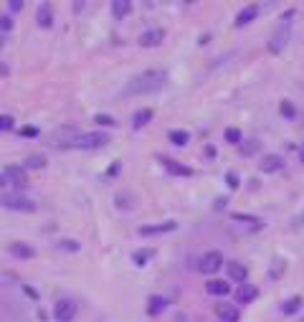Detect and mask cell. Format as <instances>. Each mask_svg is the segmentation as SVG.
Wrapping results in <instances>:
<instances>
[{"mask_svg": "<svg viewBox=\"0 0 304 322\" xmlns=\"http://www.w3.org/2000/svg\"><path fill=\"white\" fill-rule=\"evenodd\" d=\"M13 31V20H10V15H0V33H10Z\"/></svg>", "mask_w": 304, "mask_h": 322, "instance_id": "31", "label": "cell"}, {"mask_svg": "<svg viewBox=\"0 0 304 322\" xmlns=\"http://www.w3.org/2000/svg\"><path fill=\"white\" fill-rule=\"evenodd\" d=\"M129 13H132V3L129 0H112V15L114 18H127Z\"/></svg>", "mask_w": 304, "mask_h": 322, "instance_id": "20", "label": "cell"}, {"mask_svg": "<svg viewBox=\"0 0 304 322\" xmlns=\"http://www.w3.org/2000/svg\"><path fill=\"white\" fill-rule=\"evenodd\" d=\"M223 137H226L228 145H241V130H236V127H228L223 132Z\"/></svg>", "mask_w": 304, "mask_h": 322, "instance_id": "29", "label": "cell"}, {"mask_svg": "<svg viewBox=\"0 0 304 322\" xmlns=\"http://www.w3.org/2000/svg\"><path fill=\"white\" fill-rule=\"evenodd\" d=\"M0 203L10 211H18V213H33L36 211V203L23 196V193H5V196H0Z\"/></svg>", "mask_w": 304, "mask_h": 322, "instance_id": "4", "label": "cell"}, {"mask_svg": "<svg viewBox=\"0 0 304 322\" xmlns=\"http://www.w3.org/2000/svg\"><path fill=\"white\" fill-rule=\"evenodd\" d=\"M165 307H167V299H165V297H160V294H155V297H150L147 315H150V317H157V315H160Z\"/></svg>", "mask_w": 304, "mask_h": 322, "instance_id": "22", "label": "cell"}, {"mask_svg": "<svg viewBox=\"0 0 304 322\" xmlns=\"http://www.w3.org/2000/svg\"><path fill=\"white\" fill-rule=\"evenodd\" d=\"M8 10H10V13H20V10H23V0H10Z\"/></svg>", "mask_w": 304, "mask_h": 322, "instance_id": "37", "label": "cell"}, {"mask_svg": "<svg viewBox=\"0 0 304 322\" xmlns=\"http://www.w3.org/2000/svg\"><path fill=\"white\" fill-rule=\"evenodd\" d=\"M61 249H66V251H79V244H76V241H66V239H63V241H61Z\"/></svg>", "mask_w": 304, "mask_h": 322, "instance_id": "38", "label": "cell"}, {"mask_svg": "<svg viewBox=\"0 0 304 322\" xmlns=\"http://www.w3.org/2000/svg\"><path fill=\"white\" fill-rule=\"evenodd\" d=\"M3 173H5L8 183L15 185V188H20V190H23V188L28 185V170H26L23 165H8V167L3 170Z\"/></svg>", "mask_w": 304, "mask_h": 322, "instance_id": "6", "label": "cell"}, {"mask_svg": "<svg viewBox=\"0 0 304 322\" xmlns=\"http://www.w3.org/2000/svg\"><path fill=\"white\" fill-rule=\"evenodd\" d=\"M36 20H38V26H41V28H51V26H53V10H51V5L43 3V5L38 8Z\"/></svg>", "mask_w": 304, "mask_h": 322, "instance_id": "19", "label": "cell"}, {"mask_svg": "<svg viewBox=\"0 0 304 322\" xmlns=\"http://www.w3.org/2000/svg\"><path fill=\"white\" fill-rule=\"evenodd\" d=\"M165 81H167V74L162 69H150V71H142L137 76H132L127 84H124V89L122 94L124 97H140V94H155L165 87Z\"/></svg>", "mask_w": 304, "mask_h": 322, "instance_id": "1", "label": "cell"}, {"mask_svg": "<svg viewBox=\"0 0 304 322\" xmlns=\"http://www.w3.org/2000/svg\"><path fill=\"white\" fill-rule=\"evenodd\" d=\"M94 119H97V124H104V127H114L117 124V119L109 117V114H94Z\"/></svg>", "mask_w": 304, "mask_h": 322, "instance_id": "32", "label": "cell"}, {"mask_svg": "<svg viewBox=\"0 0 304 322\" xmlns=\"http://www.w3.org/2000/svg\"><path fill=\"white\" fill-rule=\"evenodd\" d=\"M20 137H26V140H36V137H38V127H33V124L20 127Z\"/></svg>", "mask_w": 304, "mask_h": 322, "instance_id": "30", "label": "cell"}, {"mask_svg": "<svg viewBox=\"0 0 304 322\" xmlns=\"http://www.w3.org/2000/svg\"><path fill=\"white\" fill-rule=\"evenodd\" d=\"M3 38H5V36H3V33H0V49H3Z\"/></svg>", "mask_w": 304, "mask_h": 322, "instance_id": "44", "label": "cell"}, {"mask_svg": "<svg viewBox=\"0 0 304 322\" xmlns=\"http://www.w3.org/2000/svg\"><path fill=\"white\" fill-rule=\"evenodd\" d=\"M226 185H228V188H233V190H236L238 185H241V180H238V175L233 173V170H231V173H226Z\"/></svg>", "mask_w": 304, "mask_h": 322, "instance_id": "35", "label": "cell"}, {"mask_svg": "<svg viewBox=\"0 0 304 322\" xmlns=\"http://www.w3.org/2000/svg\"><path fill=\"white\" fill-rule=\"evenodd\" d=\"M122 170V162L117 160V162H112L109 167H106V178H117V173Z\"/></svg>", "mask_w": 304, "mask_h": 322, "instance_id": "36", "label": "cell"}, {"mask_svg": "<svg viewBox=\"0 0 304 322\" xmlns=\"http://www.w3.org/2000/svg\"><path fill=\"white\" fill-rule=\"evenodd\" d=\"M205 292L213 294V297H226L231 292V284L223 282V279H210V282L205 284Z\"/></svg>", "mask_w": 304, "mask_h": 322, "instance_id": "16", "label": "cell"}, {"mask_svg": "<svg viewBox=\"0 0 304 322\" xmlns=\"http://www.w3.org/2000/svg\"><path fill=\"white\" fill-rule=\"evenodd\" d=\"M61 150H99L109 145V135L104 132H71L63 135V140L53 142Z\"/></svg>", "mask_w": 304, "mask_h": 322, "instance_id": "2", "label": "cell"}, {"mask_svg": "<svg viewBox=\"0 0 304 322\" xmlns=\"http://www.w3.org/2000/svg\"><path fill=\"white\" fill-rule=\"evenodd\" d=\"M178 223L175 221H165V223H150V226H140V236H160V233H170L175 231Z\"/></svg>", "mask_w": 304, "mask_h": 322, "instance_id": "10", "label": "cell"}, {"mask_svg": "<svg viewBox=\"0 0 304 322\" xmlns=\"http://www.w3.org/2000/svg\"><path fill=\"white\" fill-rule=\"evenodd\" d=\"M302 302H304L302 297H292V299H287V302L281 305V312H284L287 317H292V315H297L302 310Z\"/></svg>", "mask_w": 304, "mask_h": 322, "instance_id": "23", "label": "cell"}, {"mask_svg": "<svg viewBox=\"0 0 304 322\" xmlns=\"http://www.w3.org/2000/svg\"><path fill=\"white\" fill-rule=\"evenodd\" d=\"M215 315H218L223 322H238V317H241V315H238V310L233 305H228V302H218V305H215Z\"/></svg>", "mask_w": 304, "mask_h": 322, "instance_id": "14", "label": "cell"}, {"mask_svg": "<svg viewBox=\"0 0 304 322\" xmlns=\"http://www.w3.org/2000/svg\"><path fill=\"white\" fill-rule=\"evenodd\" d=\"M299 155H302V162H304V145L299 147Z\"/></svg>", "mask_w": 304, "mask_h": 322, "instance_id": "43", "label": "cell"}, {"mask_svg": "<svg viewBox=\"0 0 304 322\" xmlns=\"http://www.w3.org/2000/svg\"><path fill=\"white\" fill-rule=\"evenodd\" d=\"M152 117H155V112H152V109H140V112H135V117H132V130H142L145 124L152 122Z\"/></svg>", "mask_w": 304, "mask_h": 322, "instance_id": "21", "label": "cell"}, {"mask_svg": "<svg viewBox=\"0 0 304 322\" xmlns=\"http://www.w3.org/2000/svg\"><path fill=\"white\" fill-rule=\"evenodd\" d=\"M256 297H258V289H256L253 284H241V287L236 289V299H238V302H241V305H249V302H253Z\"/></svg>", "mask_w": 304, "mask_h": 322, "instance_id": "17", "label": "cell"}, {"mask_svg": "<svg viewBox=\"0 0 304 322\" xmlns=\"http://www.w3.org/2000/svg\"><path fill=\"white\" fill-rule=\"evenodd\" d=\"M258 167H261V173H281L287 167V160L281 155H261Z\"/></svg>", "mask_w": 304, "mask_h": 322, "instance_id": "8", "label": "cell"}, {"mask_svg": "<svg viewBox=\"0 0 304 322\" xmlns=\"http://www.w3.org/2000/svg\"><path fill=\"white\" fill-rule=\"evenodd\" d=\"M26 170H41V167H46V155H28L26 162H23Z\"/></svg>", "mask_w": 304, "mask_h": 322, "instance_id": "25", "label": "cell"}, {"mask_svg": "<svg viewBox=\"0 0 304 322\" xmlns=\"http://www.w3.org/2000/svg\"><path fill=\"white\" fill-rule=\"evenodd\" d=\"M279 112H281V117H284V119H294L297 117V109H294V104L289 99H284V102L279 104Z\"/></svg>", "mask_w": 304, "mask_h": 322, "instance_id": "27", "label": "cell"}, {"mask_svg": "<svg viewBox=\"0 0 304 322\" xmlns=\"http://www.w3.org/2000/svg\"><path fill=\"white\" fill-rule=\"evenodd\" d=\"M281 271H284V259H279V262H276V267L271 264V269H269V276H271V279H279V274H281Z\"/></svg>", "mask_w": 304, "mask_h": 322, "instance_id": "34", "label": "cell"}, {"mask_svg": "<svg viewBox=\"0 0 304 322\" xmlns=\"http://www.w3.org/2000/svg\"><path fill=\"white\" fill-rule=\"evenodd\" d=\"M289 38H292V20H281V23L276 26V31L271 33V38H269V44H266L269 54L279 56L281 51L287 49V44H289Z\"/></svg>", "mask_w": 304, "mask_h": 322, "instance_id": "3", "label": "cell"}, {"mask_svg": "<svg viewBox=\"0 0 304 322\" xmlns=\"http://www.w3.org/2000/svg\"><path fill=\"white\" fill-rule=\"evenodd\" d=\"M258 150H261V140H246L244 145H241V150H238V153H241V158H251L253 153H258Z\"/></svg>", "mask_w": 304, "mask_h": 322, "instance_id": "24", "label": "cell"}, {"mask_svg": "<svg viewBox=\"0 0 304 322\" xmlns=\"http://www.w3.org/2000/svg\"><path fill=\"white\" fill-rule=\"evenodd\" d=\"M23 292H26V294H28L31 299H38V292H36L33 287H28V284H26V287H23Z\"/></svg>", "mask_w": 304, "mask_h": 322, "instance_id": "40", "label": "cell"}, {"mask_svg": "<svg viewBox=\"0 0 304 322\" xmlns=\"http://www.w3.org/2000/svg\"><path fill=\"white\" fill-rule=\"evenodd\" d=\"M160 162L165 165V170H167L170 175H180V178H193V167H188V165H183V162H178V160H170V158L160 155Z\"/></svg>", "mask_w": 304, "mask_h": 322, "instance_id": "9", "label": "cell"}, {"mask_svg": "<svg viewBox=\"0 0 304 322\" xmlns=\"http://www.w3.org/2000/svg\"><path fill=\"white\" fill-rule=\"evenodd\" d=\"M198 271L203 274H215L221 267H223V254L221 251H205L203 256H198Z\"/></svg>", "mask_w": 304, "mask_h": 322, "instance_id": "5", "label": "cell"}, {"mask_svg": "<svg viewBox=\"0 0 304 322\" xmlns=\"http://www.w3.org/2000/svg\"><path fill=\"white\" fill-rule=\"evenodd\" d=\"M8 251H10V256H15V259H33L36 256V249L31 244H23V241H13L8 246Z\"/></svg>", "mask_w": 304, "mask_h": 322, "instance_id": "12", "label": "cell"}, {"mask_svg": "<svg viewBox=\"0 0 304 322\" xmlns=\"http://www.w3.org/2000/svg\"><path fill=\"white\" fill-rule=\"evenodd\" d=\"M152 256H155V251H152V249H140V251H135L132 259H135V264H137V267H145V264L152 259Z\"/></svg>", "mask_w": 304, "mask_h": 322, "instance_id": "26", "label": "cell"}, {"mask_svg": "<svg viewBox=\"0 0 304 322\" xmlns=\"http://www.w3.org/2000/svg\"><path fill=\"white\" fill-rule=\"evenodd\" d=\"M74 315H76V305L71 302L69 297H61L58 302H56V307H53V317H56V322H71Z\"/></svg>", "mask_w": 304, "mask_h": 322, "instance_id": "7", "label": "cell"}, {"mask_svg": "<svg viewBox=\"0 0 304 322\" xmlns=\"http://www.w3.org/2000/svg\"><path fill=\"white\" fill-rule=\"evenodd\" d=\"M256 15H258V5H246L241 13L236 15V26L238 28H244V26H249L251 20H256Z\"/></svg>", "mask_w": 304, "mask_h": 322, "instance_id": "18", "label": "cell"}, {"mask_svg": "<svg viewBox=\"0 0 304 322\" xmlns=\"http://www.w3.org/2000/svg\"><path fill=\"white\" fill-rule=\"evenodd\" d=\"M188 140H190V135H188L185 130H172V132H170V142H172V145H180V147H183V145H188Z\"/></svg>", "mask_w": 304, "mask_h": 322, "instance_id": "28", "label": "cell"}, {"mask_svg": "<svg viewBox=\"0 0 304 322\" xmlns=\"http://www.w3.org/2000/svg\"><path fill=\"white\" fill-rule=\"evenodd\" d=\"M162 41H165V31H162V28H150V31H145V33L140 36V46L152 49V46H160Z\"/></svg>", "mask_w": 304, "mask_h": 322, "instance_id": "11", "label": "cell"}, {"mask_svg": "<svg viewBox=\"0 0 304 322\" xmlns=\"http://www.w3.org/2000/svg\"><path fill=\"white\" fill-rule=\"evenodd\" d=\"M226 271H228V276L233 279L236 284H246V276H249V271H246V267H244V264L231 262V264L226 267Z\"/></svg>", "mask_w": 304, "mask_h": 322, "instance_id": "15", "label": "cell"}, {"mask_svg": "<svg viewBox=\"0 0 304 322\" xmlns=\"http://www.w3.org/2000/svg\"><path fill=\"white\" fill-rule=\"evenodd\" d=\"M10 74V66H8V63H3V61H0V79H5Z\"/></svg>", "mask_w": 304, "mask_h": 322, "instance_id": "39", "label": "cell"}, {"mask_svg": "<svg viewBox=\"0 0 304 322\" xmlns=\"http://www.w3.org/2000/svg\"><path fill=\"white\" fill-rule=\"evenodd\" d=\"M114 206L119 211H132L137 206V198H135V193H129V190H119L117 196H114Z\"/></svg>", "mask_w": 304, "mask_h": 322, "instance_id": "13", "label": "cell"}, {"mask_svg": "<svg viewBox=\"0 0 304 322\" xmlns=\"http://www.w3.org/2000/svg\"><path fill=\"white\" fill-rule=\"evenodd\" d=\"M13 124H15V119L10 114H0V130H13Z\"/></svg>", "mask_w": 304, "mask_h": 322, "instance_id": "33", "label": "cell"}, {"mask_svg": "<svg viewBox=\"0 0 304 322\" xmlns=\"http://www.w3.org/2000/svg\"><path fill=\"white\" fill-rule=\"evenodd\" d=\"M213 208H215V211H223V208H226V198H218V201L213 203Z\"/></svg>", "mask_w": 304, "mask_h": 322, "instance_id": "41", "label": "cell"}, {"mask_svg": "<svg viewBox=\"0 0 304 322\" xmlns=\"http://www.w3.org/2000/svg\"><path fill=\"white\" fill-rule=\"evenodd\" d=\"M5 183H8V178H5V173H0V188H3Z\"/></svg>", "mask_w": 304, "mask_h": 322, "instance_id": "42", "label": "cell"}]
</instances>
